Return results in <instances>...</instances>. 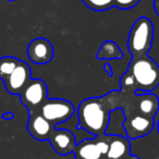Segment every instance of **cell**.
Here are the masks:
<instances>
[{
  "mask_svg": "<svg viewBox=\"0 0 159 159\" xmlns=\"http://www.w3.org/2000/svg\"><path fill=\"white\" fill-rule=\"evenodd\" d=\"M8 1H16V0H8Z\"/></svg>",
  "mask_w": 159,
  "mask_h": 159,
  "instance_id": "24",
  "label": "cell"
},
{
  "mask_svg": "<svg viewBox=\"0 0 159 159\" xmlns=\"http://www.w3.org/2000/svg\"><path fill=\"white\" fill-rule=\"evenodd\" d=\"M120 85H121L122 91L126 92V93H135V92H136V85H135L134 77H133L132 74L129 73L128 71L121 76Z\"/></svg>",
  "mask_w": 159,
  "mask_h": 159,
  "instance_id": "17",
  "label": "cell"
},
{
  "mask_svg": "<svg viewBox=\"0 0 159 159\" xmlns=\"http://www.w3.org/2000/svg\"><path fill=\"white\" fill-rule=\"evenodd\" d=\"M131 145L129 139L120 135L111 134L109 142V149L106 159H123L130 156Z\"/></svg>",
  "mask_w": 159,
  "mask_h": 159,
  "instance_id": "12",
  "label": "cell"
},
{
  "mask_svg": "<svg viewBox=\"0 0 159 159\" xmlns=\"http://www.w3.org/2000/svg\"><path fill=\"white\" fill-rule=\"evenodd\" d=\"M123 159H139L136 156H133V155H130L129 157H126V158H123Z\"/></svg>",
  "mask_w": 159,
  "mask_h": 159,
  "instance_id": "22",
  "label": "cell"
},
{
  "mask_svg": "<svg viewBox=\"0 0 159 159\" xmlns=\"http://www.w3.org/2000/svg\"><path fill=\"white\" fill-rule=\"evenodd\" d=\"M32 80V71L30 66L20 60L13 72L3 81L6 91L11 95H20Z\"/></svg>",
  "mask_w": 159,
  "mask_h": 159,
  "instance_id": "7",
  "label": "cell"
},
{
  "mask_svg": "<svg viewBox=\"0 0 159 159\" xmlns=\"http://www.w3.org/2000/svg\"><path fill=\"white\" fill-rule=\"evenodd\" d=\"M154 125V118L146 117L141 113L128 116L125 118V121L123 122V128L125 130L126 136L131 139L146 136L150 133Z\"/></svg>",
  "mask_w": 159,
  "mask_h": 159,
  "instance_id": "8",
  "label": "cell"
},
{
  "mask_svg": "<svg viewBox=\"0 0 159 159\" xmlns=\"http://www.w3.org/2000/svg\"><path fill=\"white\" fill-rule=\"evenodd\" d=\"M20 59H16L14 57H2L0 58V79L5 81L16 69V66H18Z\"/></svg>",
  "mask_w": 159,
  "mask_h": 159,
  "instance_id": "15",
  "label": "cell"
},
{
  "mask_svg": "<svg viewBox=\"0 0 159 159\" xmlns=\"http://www.w3.org/2000/svg\"><path fill=\"white\" fill-rule=\"evenodd\" d=\"M49 143L53 148V150L60 156L73 154L75 147H76L74 134L66 129L56 128L49 139Z\"/></svg>",
  "mask_w": 159,
  "mask_h": 159,
  "instance_id": "11",
  "label": "cell"
},
{
  "mask_svg": "<svg viewBox=\"0 0 159 159\" xmlns=\"http://www.w3.org/2000/svg\"><path fill=\"white\" fill-rule=\"evenodd\" d=\"M154 8H155L156 13L159 16V0H155L154 1Z\"/></svg>",
  "mask_w": 159,
  "mask_h": 159,
  "instance_id": "21",
  "label": "cell"
},
{
  "mask_svg": "<svg viewBox=\"0 0 159 159\" xmlns=\"http://www.w3.org/2000/svg\"><path fill=\"white\" fill-rule=\"evenodd\" d=\"M37 112H39L44 118H46L49 122L57 126V124L68 121L71 119L75 112V108L72 102H68L61 98H51L47 99L39 108L37 109Z\"/></svg>",
  "mask_w": 159,
  "mask_h": 159,
  "instance_id": "5",
  "label": "cell"
},
{
  "mask_svg": "<svg viewBox=\"0 0 159 159\" xmlns=\"http://www.w3.org/2000/svg\"><path fill=\"white\" fill-rule=\"evenodd\" d=\"M86 7L95 11H106L115 7L113 0H82Z\"/></svg>",
  "mask_w": 159,
  "mask_h": 159,
  "instance_id": "16",
  "label": "cell"
},
{
  "mask_svg": "<svg viewBox=\"0 0 159 159\" xmlns=\"http://www.w3.org/2000/svg\"><path fill=\"white\" fill-rule=\"evenodd\" d=\"M111 135H98L76 144L73 155L75 159H106Z\"/></svg>",
  "mask_w": 159,
  "mask_h": 159,
  "instance_id": "4",
  "label": "cell"
},
{
  "mask_svg": "<svg viewBox=\"0 0 159 159\" xmlns=\"http://www.w3.org/2000/svg\"><path fill=\"white\" fill-rule=\"evenodd\" d=\"M19 96L21 102L29 109V112H33L48 99L46 83L40 79H32Z\"/></svg>",
  "mask_w": 159,
  "mask_h": 159,
  "instance_id": "6",
  "label": "cell"
},
{
  "mask_svg": "<svg viewBox=\"0 0 159 159\" xmlns=\"http://www.w3.org/2000/svg\"><path fill=\"white\" fill-rule=\"evenodd\" d=\"M29 113L30 118L27 122V131L30 135L39 142L49 141L53 130L56 129V125H53L37 111Z\"/></svg>",
  "mask_w": 159,
  "mask_h": 159,
  "instance_id": "10",
  "label": "cell"
},
{
  "mask_svg": "<svg viewBox=\"0 0 159 159\" xmlns=\"http://www.w3.org/2000/svg\"><path fill=\"white\" fill-rule=\"evenodd\" d=\"M154 25L149 19L142 16L133 24L128 38V49L132 57L146 56L152 48Z\"/></svg>",
  "mask_w": 159,
  "mask_h": 159,
  "instance_id": "3",
  "label": "cell"
},
{
  "mask_svg": "<svg viewBox=\"0 0 159 159\" xmlns=\"http://www.w3.org/2000/svg\"><path fill=\"white\" fill-rule=\"evenodd\" d=\"M137 96V111L146 117L154 118L159 109V99L156 95L149 93L142 94Z\"/></svg>",
  "mask_w": 159,
  "mask_h": 159,
  "instance_id": "13",
  "label": "cell"
},
{
  "mask_svg": "<svg viewBox=\"0 0 159 159\" xmlns=\"http://www.w3.org/2000/svg\"><path fill=\"white\" fill-rule=\"evenodd\" d=\"M157 130H158V133H159V121L157 122Z\"/></svg>",
  "mask_w": 159,
  "mask_h": 159,
  "instance_id": "23",
  "label": "cell"
},
{
  "mask_svg": "<svg viewBox=\"0 0 159 159\" xmlns=\"http://www.w3.org/2000/svg\"><path fill=\"white\" fill-rule=\"evenodd\" d=\"M139 0H113L115 7L122 10L132 9V8H134L139 3Z\"/></svg>",
  "mask_w": 159,
  "mask_h": 159,
  "instance_id": "18",
  "label": "cell"
},
{
  "mask_svg": "<svg viewBox=\"0 0 159 159\" xmlns=\"http://www.w3.org/2000/svg\"><path fill=\"white\" fill-rule=\"evenodd\" d=\"M104 70L106 71L107 73H108L109 76H111V75H112V69H111V66L109 63L105 64V66H104Z\"/></svg>",
  "mask_w": 159,
  "mask_h": 159,
  "instance_id": "19",
  "label": "cell"
},
{
  "mask_svg": "<svg viewBox=\"0 0 159 159\" xmlns=\"http://www.w3.org/2000/svg\"><path fill=\"white\" fill-rule=\"evenodd\" d=\"M123 57V52L119 48L117 44L112 40H106L100 45L98 52L96 53V58L98 60H112L121 59Z\"/></svg>",
  "mask_w": 159,
  "mask_h": 159,
  "instance_id": "14",
  "label": "cell"
},
{
  "mask_svg": "<svg viewBox=\"0 0 159 159\" xmlns=\"http://www.w3.org/2000/svg\"><path fill=\"white\" fill-rule=\"evenodd\" d=\"M116 92L102 97H92L84 99L79 105L77 129H83L93 136L106 134L109 125L110 112L118 106L116 104Z\"/></svg>",
  "mask_w": 159,
  "mask_h": 159,
  "instance_id": "1",
  "label": "cell"
},
{
  "mask_svg": "<svg viewBox=\"0 0 159 159\" xmlns=\"http://www.w3.org/2000/svg\"><path fill=\"white\" fill-rule=\"evenodd\" d=\"M27 57L35 64H46L53 59V46L48 39L37 37L27 46Z\"/></svg>",
  "mask_w": 159,
  "mask_h": 159,
  "instance_id": "9",
  "label": "cell"
},
{
  "mask_svg": "<svg viewBox=\"0 0 159 159\" xmlns=\"http://www.w3.org/2000/svg\"><path fill=\"white\" fill-rule=\"evenodd\" d=\"M13 117H14L13 112H6L2 115V119H5V120H12Z\"/></svg>",
  "mask_w": 159,
  "mask_h": 159,
  "instance_id": "20",
  "label": "cell"
},
{
  "mask_svg": "<svg viewBox=\"0 0 159 159\" xmlns=\"http://www.w3.org/2000/svg\"><path fill=\"white\" fill-rule=\"evenodd\" d=\"M128 72L134 77L136 92L135 95L152 93L159 85V66L150 57H132Z\"/></svg>",
  "mask_w": 159,
  "mask_h": 159,
  "instance_id": "2",
  "label": "cell"
}]
</instances>
